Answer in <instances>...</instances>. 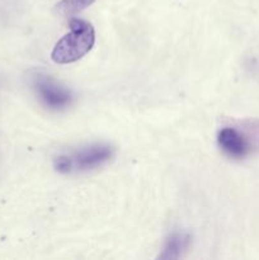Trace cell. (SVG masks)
I'll use <instances>...</instances> for the list:
<instances>
[{"mask_svg":"<svg viewBox=\"0 0 259 260\" xmlns=\"http://www.w3.org/2000/svg\"><path fill=\"white\" fill-rule=\"evenodd\" d=\"M95 33L90 23L79 18L70 20V32L63 36L53 47L51 57L56 63H71L80 60L91 50Z\"/></svg>","mask_w":259,"mask_h":260,"instance_id":"obj_1","label":"cell"},{"mask_svg":"<svg viewBox=\"0 0 259 260\" xmlns=\"http://www.w3.org/2000/svg\"><path fill=\"white\" fill-rule=\"evenodd\" d=\"M35 89L42 103L55 111L66 108L70 106L71 101H73V95L70 91L61 86L51 76L42 75V74L36 76Z\"/></svg>","mask_w":259,"mask_h":260,"instance_id":"obj_2","label":"cell"},{"mask_svg":"<svg viewBox=\"0 0 259 260\" xmlns=\"http://www.w3.org/2000/svg\"><path fill=\"white\" fill-rule=\"evenodd\" d=\"M217 142L221 150L234 159H244L253 150V142L248 132L239 131L234 127H225L218 132Z\"/></svg>","mask_w":259,"mask_h":260,"instance_id":"obj_3","label":"cell"},{"mask_svg":"<svg viewBox=\"0 0 259 260\" xmlns=\"http://www.w3.org/2000/svg\"><path fill=\"white\" fill-rule=\"evenodd\" d=\"M113 155V150L108 145H93L86 149L75 152L73 160V170L79 172H88V170L96 169L106 164Z\"/></svg>","mask_w":259,"mask_h":260,"instance_id":"obj_4","label":"cell"},{"mask_svg":"<svg viewBox=\"0 0 259 260\" xmlns=\"http://www.w3.org/2000/svg\"><path fill=\"white\" fill-rule=\"evenodd\" d=\"M190 245V236L188 234L175 233L170 235L157 258L163 260H177L184 256Z\"/></svg>","mask_w":259,"mask_h":260,"instance_id":"obj_5","label":"cell"},{"mask_svg":"<svg viewBox=\"0 0 259 260\" xmlns=\"http://www.w3.org/2000/svg\"><path fill=\"white\" fill-rule=\"evenodd\" d=\"M94 2L95 0H61L56 5V12L63 17H71L90 7Z\"/></svg>","mask_w":259,"mask_h":260,"instance_id":"obj_6","label":"cell"},{"mask_svg":"<svg viewBox=\"0 0 259 260\" xmlns=\"http://www.w3.org/2000/svg\"><path fill=\"white\" fill-rule=\"evenodd\" d=\"M55 169L58 173H62V174H68V173L73 172V160L71 156H66V155H61L55 159Z\"/></svg>","mask_w":259,"mask_h":260,"instance_id":"obj_7","label":"cell"}]
</instances>
